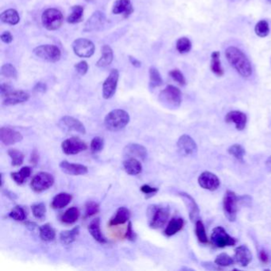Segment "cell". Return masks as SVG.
I'll return each mask as SVG.
<instances>
[{"mask_svg": "<svg viewBox=\"0 0 271 271\" xmlns=\"http://www.w3.org/2000/svg\"><path fill=\"white\" fill-rule=\"evenodd\" d=\"M224 54L229 65L242 78L248 79L252 76L251 62L240 49L236 46H229L225 49Z\"/></svg>", "mask_w": 271, "mask_h": 271, "instance_id": "1", "label": "cell"}, {"mask_svg": "<svg viewBox=\"0 0 271 271\" xmlns=\"http://www.w3.org/2000/svg\"><path fill=\"white\" fill-rule=\"evenodd\" d=\"M129 123V114L123 109H115L105 116V127L111 132H119L125 128Z\"/></svg>", "mask_w": 271, "mask_h": 271, "instance_id": "2", "label": "cell"}, {"mask_svg": "<svg viewBox=\"0 0 271 271\" xmlns=\"http://www.w3.org/2000/svg\"><path fill=\"white\" fill-rule=\"evenodd\" d=\"M149 225L153 229L164 227L169 217V208L163 206L152 205L148 210Z\"/></svg>", "mask_w": 271, "mask_h": 271, "instance_id": "3", "label": "cell"}, {"mask_svg": "<svg viewBox=\"0 0 271 271\" xmlns=\"http://www.w3.org/2000/svg\"><path fill=\"white\" fill-rule=\"evenodd\" d=\"M159 101L169 108H177L180 107L182 101L181 92L177 87L168 85L166 89L161 92Z\"/></svg>", "mask_w": 271, "mask_h": 271, "instance_id": "4", "label": "cell"}, {"mask_svg": "<svg viewBox=\"0 0 271 271\" xmlns=\"http://www.w3.org/2000/svg\"><path fill=\"white\" fill-rule=\"evenodd\" d=\"M64 16L59 10L49 8L45 10L41 15V23L48 31H56L62 27Z\"/></svg>", "mask_w": 271, "mask_h": 271, "instance_id": "5", "label": "cell"}, {"mask_svg": "<svg viewBox=\"0 0 271 271\" xmlns=\"http://www.w3.org/2000/svg\"><path fill=\"white\" fill-rule=\"evenodd\" d=\"M238 198L236 193L228 190L223 200L224 215L230 222L236 221L238 212Z\"/></svg>", "mask_w": 271, "mask_h": 271, "instance_id": "6", "label": "cell"}, {"mask_svg": "<svg viewBox=\"0 0 271 271\" xmlns=\"http://www.w3.org/2000/svg\"><path fill=\"white\" fill-rule=\"evenodd\" d=\"M211 242L218 248H224L227 246H235L237 243V239L231 237L223 227L218 226L212 231Z\"/></svg>", "mask_w": 271, "mask_h": 271, "instance_id": "7", "label": "cell"}, {"mask_svg": "<svg viewBox=\"0 0 271 271\" xmlns=\"http://www.w3.org/2000/svg\"><path fill=\"white\" fill-rule=\"evenodd\" d=\"M34 54L48 62H57L61 59L62 52L56 45H42L34 49Z\"/></svg>", "mask_w": 271, "mask_h": 271, "instance_id": "8", "label": "cell"}, {"mask_svg": "<svg viewBox=\"0 0 271 271\" xmlns=\"http://www.w3.org/2000/svg\"><path fill=\"white\" fill-rule=\"evenodd\" d=\"M54 184V177L47 172H40L35 175L31 181V189L36 193L47 190Z\"/></svg>", "mask_w": 271, "mask_h": 271, "instance_id": "9", "label": "cell"}, {"mask_svg": "<svg viewBox=\"0 0 271 271\" xmlns=\"http://www.w3.org/2000/svg\"><path fill=\"white\" fill-rule=\"evenodd\" d=\"M72 49L80 58H91L94 54L95 45L93 41L86 38H78L72 43Z\"/></svg>", "mask_w": 271, "mask_h": 271, "instance_id": "10", "label": "cell"}, {"mask_svg": "<svg viewBox=\"0 0 271 271\" xmlns=\"http://www.w3.org/2000/svg\"><path fill=\"white\" fill-rule=\"evenodd\" d=\"M62 149L63 152L67 155H74L86 150L88 146L80 138L72 137L62 142Z\"/></svg>", "mask_w": 271, "mask_h": 271, "instance_id": "11", "label": "cell"}, {"mask_svg": "<svg viewBox=\"0 0 271 271\" xmlns=\"http://www.w3.org/2000/svg\"><path fill=\"white\" fill-rule=\"evenodd\" d=\"M58 126L62 130L67 132H76L82 135L86 133V128L83 123H81L79 119L69 115H66L60 119Z\"/></svg>", "mask_w": 271, "mask_h": 271, "instance_id": "12", "label": "cell"}, {"mask_svg": "<svg viewBox=\"0 0 271 271\" xmlns=\"http://www.w3.org/2000/svg\"><path fill=\"white\" fill-rule=\"evenodd\" d=\"M198 184L202 189L208 191H216L220 187V181L213 172L204 171L198 177Z\"/></svg>", "mask_w": 271, "mask_h": 271, "instance_id": "13", "label": "cell"}, {"mask_svg": "<svg viewBox=\"0 0 271 271\" xmlns=\"http://www.w3.org/2000/svg\"><path fill=\"white\" fill-rule=\"evenodd\" d=\"M119 73L117 69H112L103 84V97L109 100L113 97L117 89Z\"/></svg>", "mask_w": 271, "mask_h": 271, "instance_id": "14", "label": "cell"}, {"mask_svg": "<svg viewBox=\"0 0 271 271\" xmlns=\"http://www.w3.org/2000/svg\"><path fill=\"white\" fill-rule=\"evenodd\" d=\"M177 148L181 154L185 156L194 155L197 152V145L191 136L183 135L177 142Z\"/></svg>", "mask_w": 271, "mask_h": 271, "instance_id": "15", "label": "cell"}, {"mask_svg": "<svg viewBox=\"0 0 271 271\" xmlns=\"http://www.w3.org/2000/svg\"><path fill=\"white\" fill-rule=\"evenodd\" d=\"M23 136L20 132L10 128L2 127L0 128V140L5 146H11L23 140Z\"/></svg>", "mask_w": 271, "mask_h": 271, "instance_id": "16", "label": "cell"}, {"mask_svg": "<svg viewBox=\"0 0 271 271\" xmlns=\"http://www.w3.org/2000/svg\"><path fill=\"white\" fill-rule=\"evenodd\" d=\"M106 17L101 11H96L84 25V32H93L101 30L104 26Z\"/></svg>", "mask_w": 271, "mask_h": 271, "instance_id": "17", "label": "cell"}, {"mask_svg": "<svg viewBox=\"0 0 271 271\" xmlns=\"http://www.w3.org/2000/svg\"><path fill=\"white\" fill-rule=\"evenodd\" d=\"M123 155L126 158H139L144 161L147 158V150L140 144L130 143L123 149Z\"/></svg>", "mask_w": 271, "mask_h": 271, "instance_id": "18", "label": "cell"}, {"mask_svg": "<svg viewBox=\"0 0 271 271\" xmlns=\"http://www.w3.org/2000/svg\"><path fill=\"white\" fill-rule=\"evenodd\" d=\"M178 194L184 201L185 206L187 207L189 219L191 220L192 222L197 221V219L199 217L200 209L194 198L189 195V193H185V192H181Z\"/></svg>", "mask_w": 271, "mask_h": 271, "instance_id": "19", "label": "cell"}, {"mask_svg": "<svg viewBox=\"0 0 271 271\" xmlns=\"http://www.w3.org/2000/svg\"><path fill=\"white\" fill-rule=\"evenodd\" d=\"M2 98V104L5 106H12L27 102L30 99V95L23 90H12Z\"/></svg>", "mask_w": 271, "mask_h": 271, "instance_id": "20", "label": "cell"}, {"mask_svg": "<svg viewBox=\"0 0 271 271\" xmlns=\"http://www.w3.org/2000/svg\"><path fill=\"white\" fill-rule=\"evenodd\" d=\"M234 260L242 267H247L252 261V253L245 245L237 246L235 250Z\"/></svg>", "mask_w": 271, "mask_h": 271, "instance_id": "21", "label": "cell"}, {"mask_svg": "<svg viewBox=\"0 0 271 271\" xmlns=\"http://www.w3.org/2000/svg\"><path fill=\"white\" fill-rule=\"evenodd\" d=\"M225 122L228 123H234L237 130L241 132L246 128L247 123V116L240 111H229L225 116Z\"/></svg>", "mask_w": 271, "mask_h": 271, "instance_id": "22", "label": "cell"}, {"mask_svg": "<svg viewBox=\"0 0 271 271\" xmlns=\"http://www.w3.org/2000/svg\"><path fill=\"white\" fill-rule=\"evenodd\" d=\"M59 167L62 172L72 176L85 175L89 172V169L84 165L75 164L69 163L68 161H62V163H60Z\"/></svg>", "mask_w": 271, "mask_h": 271, "instance_id": "23", "label": "cell"}, {"mask_svg": "<svg viewBox=\"0 0 271 271\" xmlns=\"http://www.w3.org/2000/svg\"><path fill=\"white\" fill-rule=\"evenodd\" d=\"M112 12L115 15H123L128 18L134 12V7L131 0H116L113 5Z\"/></svg>", "mask_w": 271, "mask_h": 271, "instance_id": "24", "label": "cell"}, {"mask_svg": "<svg viewBox=\"0 0 271 271\" xmlns=\"http://www.w3.org/2000/svg\"><path fill=\"white\" fill-rule=\"evenodd\" d=\"M131 218L130 210L125 207H120L115 212V216L109 220L108 225L110 227L118 226L129 222Z\"/></svg>", "mask_w": 271, "mask_h": 271, "instance_id": "25", "label": "cell"}, {"mask_svg": "<svg viewBox=\"0 0 271 271\" xmlns=\"http://www.w3.org/2000/svg\"><path fill=\"white\" fill-rule=\"evenodd\" d=\"M88 229H89V233L93 237L95 240L100 242L101 244L107 243V239L105 238L103 233L101 232V219L100 218L97 217L94 219V220H92L90 222V224H89Z\"/></svg>", "mask_w": 271, "mask_h": 271, "instance_id": "26", "label": "cell"}, {"mask_svg": "<svg viewBox=\"0 0 271 271\" xmlns=\"http://www.w3.org/2000/svg\"><path fill=\"white\" fill-rule=\"evenodd\" d=\"M123 167L126 172L129 175L136 176L142 171V166L139 161L136 158H128L123 162Z\"/></svg>", "mask_w": 271, "mask_h": 271, "instance_id": "27", "label": "cell"}, {"mask_svg": "<svg viewBox=\"0 0 271 271\" xmlns=\"http://www.w3.org/2000/svg\"><path fill=\"white\" fill-rule=\"evenodd\" d=\"M185 225V220L181 217L172 218L170 221L169 222L168 225L165 229V235L167 237H170L177 234V232L182 230Z\"/></svg>", "mask_w": 271, "mask_h": 271, "instance_id": "28", "label": "cell"}, {"mask_svg": "<svg viewBox=\"0 0 271 271\" xmlns=\"http://www.w3.org/2000/svg\"><path fill=\"white\" fill-rule=\"evenodd\" d=\"M72 196L68 193H60L54 197L51 202V207L54 209H62L72 202Z\"/></svg>", "mask_w": 271, "mask_h": 271, "instance_id": "29", "label": "cell"}, {"mask_svg": "<svg viewBox=\"0 0 271 271\" xmlns=\"http://www.w3.org/2000/svg\"><path fill=\"white\" fill-rule=\"evenodd\" d=\"M102 56L97 62V66L99 68H106L111 65L113 61V51L109 45H104L101 49Z\"/></svg>", "mask_w": 271, "mask_h": 271, "instance_id": "30", "label": "cell"}, {"mask_svg": "<svg viewBox=\"0 0 271 271\" xmlns=\"http://www.w3.org/2000/svg\"><path fill=\"white\" fill-rule=\"evenodd\" d=\"M80 234L79 226L75 227L71 230L63 231L60 234V240L62 244L69 245L76 240V238Z\"/></svg>", "mask_w": 271, "mask_h": 271, "instance_id": "31", "label": "cell"}, {"mask_svg": "<svg viewBox=\"0 0 271 271\" xmlns=\"http://www.w3.org/2000/svg\"><path fill=\"white\" fill-rule=\"evenodd\" d=\"M0 19L2 23L6 24L17 25L20 21V17H19V13L15 9H9V10H5L4 12H2L0 15Z\"/></svg>", "mask_w": 271, "mask_h": 271, "instance_id": "32", "label": "cell"}, {"mask_svg": "<svg viewBox=\"0 0 271 271\" xmlns=\"http://www.w3.org/2000/svg\"><path fill=\"white\" fill-rule=\"evenodd\" d=\"M210 68L216 76L221 77L224 76V71L222 68L220 62V53L219 51H214L211 55V65Z\"/></svg>", "mask_w": 271, "mask_h": 271, "instance_id": "33", "label": "cell"}, {"mask_svg": "<svg viewBox=\"0 0 271 271\" xmlns=\"http://www.w3.org/2000/svg\"><path fill=\"white\" fill-rule=\"evenodd\" d=\"M80 217V211L76 207H71L66 210L62 215L61 220L62 223L66 224H72L76 223Z\"/></svg>", "mask_w": 271, "mask_h": 271, "instance_id": "34", "label": "cell"}, {"mask_svg": "<svg viewBox=\"0 0 271 271\" xmlns=\"http://www.w3.org/2000/svg\"><path fill=\"white\" fill-rule=\"evenodd\" d=\"M39 236L41 240L51 242L56 237V232L50 224H45L39 228Z\"/></svg>", "mask_w": 271, "mask_h": 271, "instance_id": "35", "label": "cell"}, {"mask_svg": "<svg viewBox=\"0 0 271 271\" xmlns=\"http://www.w3.org/2000/svg\"><path fill=\"white\" fill-rule=\"evenodd\" d=\"M32 169L31 167H24L21 169L18 172H13L10 173V176L13 180L16 182L18 185H23L25 181L31 175Z\"/></svg>", "mask_w": 271, "mask_h": 271, "instance_id": "36", "label": "cell"}, {"mask_svg": "<svg viewBox=\"0 0 271 271\" xmlns=\"http://www.w3.org/2000/svg\"><path fill=\"white\" fill-rule=\"evenodd\" d=\"M195 232L197 239L202 244H207L208 242L207 233H206L205 228L203 225V222L201 220H197L195 222Z\"/></svg>", "mask_w": 271, "mask_h": 271, "instance_id": "37", "label": "cell"}, {"mask_svg": "<svg viewBox=\"0 0 271 271\" xmlns=\"http://www.w3.org/2000/svg\"><path fill=\"white\" fill-rule=\"evenodd\" d=\"M83 14H84V7L80 5L72 6V13L68 17L67 21L71 24L80 23L83 19Z\"/></svg>", "mask_w": 271, "mask_h": 271, "instance_id": "38", "label": "cell"}, {"mask_svg": "<svg viewBox=\"0 0 271 271\" xmlns=\"http://www.w3.org/2000/svg\"><path fill=\"white\" fill-rule=\"evenodd\" d=\"M228 152L231 156L234 157L238 162L243 163V158H244V155L246 154V150L239 144H234L231 146L228 149Z\"/></svg>", "mask_w": 271, "mask_h": 271, "instance_id": "39", "label": "cell"}, {"mask_svg": "<svg viewBox=\"0 0 271 271\" xmlns=\"http://www.w3.org/2000/svg\"><path fill=\"white\" fill-rule=\"evenodd\" d=\"M163 84V78L161 76V74L158 72L155 67H150V89H155L157 87H159Z\"/></svg>", "mask_w": 271, "mask_h": 271, "instance_id": "40", "label": "cell"}, {"mask_svg": "<svg viewBox=\"0 0 271 271\" xmlns=\"http://www.w3.org/2000/svg\"><path fill=\"white\" fill-rule=\"evenodd\" d=\"M7 154L11 159V165L13 167H19L24 162V154L20 150L17 149H10Z\"/></svg>", "mask_w": 271, "mask_h": 271, "instance_id": "41", "label": "cell"}, {"mask_svg": "<svg viewBox=\"0 0 271 271\" xmlns=\"http://www.w3.org/2000/svg\"><path fill=\"white\" fill-rule=\"evenodd\" d=\"M270 26L267 20H260L255 25V32L259 37H266L269 35Z\"/></svg>", "mask_w": 271, "mask_h": 271, "instance_id": "42", "label": "cell"}, {"mask_svg": "<svg viewBox=\"0 0 271 271\" xmlns=\"http://www.w3.org/2000/svg\"><path fill=\"white\" fill-rule=\"evenodd\" d=\"M176 49L181 54H187L192 49V42L188 37L179 38L176 43Z\"/></svg>", "mask_w": 271, "mask_h": 271, "instance_id": "43", "label": "cell"}, {"mask_svg": "<svg viewBox=\"0 0 271 271\" xmlns=\"http://www.w3.org/2000/svg\"><path fill=\"white\" fill-rule=\"evenodd\" d=\"M236 263L234 258H232L230 255H228L226 253H221L217 255L215 259V263L219 267H230Z\"/></svg>", "mask_w": 271, "mask_h": 271, "instance_id": "44", "label": "cell"}, {"mask_svg": "<svg viewBox=\"0 0 271 271\" xmlns=\"http://www.w3.org/2000/svg\"><path fill=\"white\" fill-rule=\"evenodd\" d=\"M31 210L33 212L34 216L37 220H43L45 218L46 207L45 203L42 202L34 203L33 205L31 206Z\"/></svg>", "mask_w": 271, "mask_h": 271, "instance_id": "45", "label": "cell"}, {"mask_svg": "<svg viewBox=\"0 0 271 271\" xmlns=\"http://www.w3.org/2000/svg\"><path fill=\"white\" fill-rule=\"evenodd\" d=\"M9 217L16 221H24L27 219V212L21 206H15L9 213Z\"/></svg>", "mask_w": 271, "mask_h": 271, "instance_id": "46", "label": "cell"}, {"mask_svg": "<svg viewBox=\"0 0 271 271\" xmlns=\"http://www.w3.org/2000/svg\"><path fill=\"white\" fill-rule=\"evenodd\" d=\"M100 212V205L97 202H88L85 204L84 218H89Z\"/></svg>", "mask_w": 271, "mask_h": 271, "instance_id": "47", "label": "cell"}, {"mask_svg": "<svg viewBox=\"0 0 271 271\" xmlns=\"http://www.w3.org/2000/svg\"><path fill=\"white\" fill-rule=\"evenodd\" d=\"M103 146H104V141H103V138H101V137H99V136H97V137L93 138V139L92 140V142H91V151H92L93 154H97V153H100L103 150Z\"/></svg>", "mask_w": 271, "mask_h": 271, "instance_id": "48", "label": "cell"}, {"mask_svg": "<svg viewBox=\"0 0 271 271\" xmlns=\"http://www.w3.org/2000/svg\"><path fill=\"white\" fill-rule=\"evenodd\" d=\"M1 75L7 78H15L17 77V70L15 66L11 64H5L1 68Z\"/></svg>", "mask_w": 271, "mask_h": 271, "instance_id": "49", "label": "cell"}, {"mask_svg": "<svg viewBox=\"0 0 271 271\" xmlns=\"http://www.w3.org/2000/svg\"><path fill=\"white\" fill-rule=\"evenodd\" d=\"M169 75L172 77V80H175L177 84L181 86H185L186 84V80L182 72L179 69H172L169 72Z\"/></svg>", "mask_w": 271, "mask_h": 271, "instance_id": "50", "label": "cell"}, {"mask_svg": "<svg viewBox=\"0 0 271 271\" xmlns=\"http://www.w3.org/2000/svg\"><path fill=\"white\" fill-rule=\"evenodd\" d=\"M140 190L142 193H144L146 196V199L153 197L158 193L159 189L158 188L151 187L149 185H143L142 187L140 188Z\"/></svg>", "mask_w": 271, "mask_h": 271, "instance_id": "51", "label": "cell"}, {"mask_svg": "<svg viewBox=\"0 0 271 271\" xmlns=\"http://www.w3.org/2000/svg\"><path fill=\"white\" fill-rule=\"evenodd\" d=\"M75 68H76L77 73L80 74L81 76H84L89 70V65L86 62L82 61V62H79L75 66Z\"/></svg>", "mask_w": 271, "mask_h": 271, "instance_id": "52", "label": "cell"}, {"mask_svg": "<svg viewBox=\"0 0 271 271\" xmlns=\"http://www.w3.org/2000/svg\"><path fill=\"white\" fill-rule=\"evenodd\" d=\"M136 237H137V236H136V233L135 232V231L133 230V227H132V223L131 221L128 222V228H127V232H126L125 233V238H127V239H128L129 241H133L136 240Z\"/></svg>", "mask_w": 271, "mask_h": 271, "instance_id": "53", "label": "cell"}, {"mask_svg": "<svg viewBox=\"0 0 271 271\" xmlns=\"http://www.w3.org/2000/svg\"><path fill=\"white\" fill-rule=\"evenodd\" d=\"M12 90V87L9 85L8 84H6V83L1 84V87H0L1 96H2V97H4L5 96L10 93Z\"/></svg>", "mask_w": 271, "mask_h": 271, "instance_id": "54", "label": "cell"}, {"mask_svg": "<svg viewBox=\"0 0 271 271\" xmlns=\"http://www.w3.org/2000/svg\"><path fill=\"white\" fill-rule=\"evenodd\" d=\"M259 256L260 261H261L263 264H267V263H269L270 257L269 255L267 254V251H264V250H261V251H259Z\"/></svg>", "mask_w": 271, "mask_h": 271, "instance_id": "55", "label": "cell"}, {"mask_svg": "<svg viewBox=\"0 0 271 271\" xmlns=\"http://www.w3.org/2000/svg\"><path fill=\"white\" fill-rule=\"evenodd\" d=\"M1 40H2L4 43L9 44L13 41V36L9 31H6L4 33L1 34Z\"/></svg>", "mask_w": 271, "mask_h": 271, "instance_id": "56", "label": "cell"}, {"mask_svg": "<svg viewBox=\"0 0 271 271\" xmlns=\"http://www.w3.org/2000/svg\"><path fill=\"white\" fill-rule=\"evenodd\" d=\"M46 89H47V86L44 83H37L34 86V91L35 92H37V93H45Z\"/></svg>", "mask_w": 271, "mask_h": 271, "instance_id": "57", "label": "cell"}, {"mask_svg": "<svg viewBox=\"0 0 271 271\" xmlns=\"http://www.w3.org/2000/svg\"><path fill=\"white\" fill-rule=\"evenodd\" d=\"M39 160V155L37 154L36 150H34L33 153L31 154V164L36 165Z\"/></svg>", "mask_w": 271, "mask_h": 271, "instance_id": "58", "label": "cell"}, {"mask_svg": "<svg viewBox=\"0 0 271 271\" xmlns=\"http://www.w3.org/2000/svg\"><path fill=\"white\" fill-rule=\"evenodd\" d=\"M129 60L132 66H135L136 68H139V67H141V66H142V63H141L138 59H136V58H133L132 56H130Z\"/></svg>", "mask_w": 271, "mask_h": 271, "instance_id": "59", "label": "cell"}, {"mask_svg": "<svg viewBox=\"0 0 271 271\" xmlns=\"http://www.w3.org/2000/svg\"><path fill=\"white\" fill-rule=\"evenodd\" d=\"M266 165H267V167L268 168L271 169V156H270L268 159H267V162H266Z\"/></svg>", "mask_w": 271, "mask_h": 271, "instance_id": "60", "label": "cell"}, {"mask_svg": "<svg viewBox=\"0 0 271 271\" xmlns=\"http://www.w3.org/2000/svg\"><path fill=\"white\" fill-rule=\"evenodd\" d=\"M87 2H91V1H93V0H86Z\"/></svg>", "mask_w": 271, "mask_h": 271, "instance_id": "61", "label": "cell"}, {"mask_svg": "<svg viewBox=\"0 0 271 271\" xmlns=\"http://www.w3.org/2000/svg\"><path fill=\"white\" fill-rule=\"evenodd\" d=\"M231 2H234V1H236V0H230Z\"/></svg>", "mask_w": 271, "mask_h": 271, "instance_id": "62", "label": "cell"}, {"mask_svg": "<svg viewBox=\"0 0 271 271\" xmlns=\"http://www.w3.org/2000/svg\"><path fill=\"white\" fill-rule=\"evenodd\" d=\"M267 1H268V2H271V0H267Z\"/></svg>", "mask_w": 271, "mask_h": 271, "instance_id": "63", "label": "cell"}, {"mask_svg": "<svg viewBox=\"0 0 271 271\" xmlns=\"http://www.w3.org/2000/svg\"></svg>", "mask_w": 271, "mask_h": 271, "instance_id": "64", "label": "cell"}]
</instances>
